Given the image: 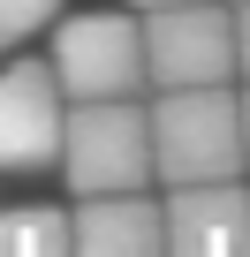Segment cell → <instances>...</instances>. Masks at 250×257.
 I'll use <instances>...</instances> for the list:
<instances>
[{
  "label": "cell",
  "instance_id": "cell-1",
  "mask_svg": "<svg viewBox=\"0 0 250 257\" xmlns=\"http://www.w3.org/2000/svg\"><path fill=\"white\" fill-rule=\"evenodd\" d=\"M152 128V182H220L242 174V106L227 83H175L144 106Z\"/></svg>",
  "mask_w": 250,
  "mask_h": 257
},
{
  "label": "cell",
  "instance_id": "cell-2",
  "mask_svg": "<svg viewBox=\"0 0 250 257\" xmlns=\"http://www.w3.org/2000/svg\"><path fill=\"white\" fill-rule=\"evenodd\" d=\"M76 197H106V189H144L152 182V128L137 91L129 98H76L61 113V159Z\"/></svg>",
  "mask_w": 250,
  "mask_h": 257
},
{
  "label": "cell",
  "instance_id": "cell-3",
  "mask_svg": "<svg viewBox=\"0 0 250 257\" xmlns=\"http://www.w3.org/2000/svg\"><path fill=\"white\" fill-rule=\"evenodd\" d=\"M61 31H53V53H46V68H53V83H61V98H129V91H144V31H137V16H53Z\"/></svg>",
  "mask_w": 250,
  "mask_h": 257
},
{
  "label": "cell",
  "instance_id": "cell-4",
  "mask_svg": "<svg viewBox=\"0 0 250 257\" xmlns=\"http://www.w3.org/2000/svg\"><path fill=\"white\" fill-rule=\"evenodd\" d=\"M144 83H227L235 76V16L220 0H175V8H144Z\"/></svg>",
  "mask_w": 250,
  "mask_h": 257
},
{
  "label": "cell",
  "instance_id": "cell-5",
  "mask_svg": "<svg viewBox=\"0 0 250 257\" xmlns=\"http://www.w3.org/2000/svg\"><path fill=\"white\" fill-rule=\"evenodd\" d=\"M61 83L46 61H8L0 68V174H38L61 159Z\"/></svg>",
  "mask_w": 250,
  "mask_h": 257
},
{
  "label": "cell",
  "instance_id": "cell-6",
  "mask_svg": "<svg viewBox=\"0 0 250 257\" xmlns=\"http://www.w3.org/2000/svg\"><path fill=\"white\" fill-rule=\"evenodd\" d=\"M159 227H167L175 257H242L250 249V189H242V174L175 182L159 197Z\"/></svg>",
  "mask_w": 250,
  "mask_h": 257
},
{
  "label": "cell",
  "instance_id": "cell-7",
  "mask_svg": "<svg viewBox=\"0 0 250 257\" xmlns=\"http://www.w3.org/2000/svg\"><path fill=\"white\" fill-rule=\"evenodd\" d=\"M68 227H76V249H84V257H152V249H167L159 197H144V189L84 197V204L68 212Z\"/></svg>",
  "mask_w": 250,
  "mask_h": 257
},
{
  "label": "cell",
  "instance_id": "cell-8",
  "mask_svg": "<svg viewBox=\"0 0 250 257\" xmlns=\"http://www.w3.org/2000/svg\"><path fill=\"white\" fill-rule=\"evenodd\" d=\"M76 227L61 204H8L0 212V257H68Z\"/></svg>",
  "mask_w": 250,
  "mask_h": 257
},
{
  "label": "cell",
  "instance_id": "cell-9",
  "mask_svg": "<svg viewBox=\"0 0 250 257\" xmlns=\"http://www.w3.org/2000/svg\"><path fill=\"white\" fill-rule=\"evenodd\" d=\"M53 16H61V0H0V61H8L23 38H38Z\"/></svg>",
  "mask_w": 250,
  "mask_h": 257
},
{
  "label": "cell",
  "instance_id": "cell-10",
  "mask_svg": "<svg viewBox=\"0 0 250 257\" xmlns=\"http://www.w3.org/2000/svg\"><path fill=\"white\" fill-rule=\"evenodd\" d=\"M235 68L250 76V0H235Z\"/></svg>",
  "mask_w": 250,
  "mask_h": 257
},
{
  "label": "cell",
  "instance_id": "cell-11",
  "mask_svg": "<svg viewBox=\"0 0 250 257\" xmlns=\"http://www.w3.org/2000/svg\"><path fill=\"white\" fill-rule=\"evenodd\" d=\"M235 106H242V174H250V91H242Z\"/></svg>",
  "mask_w": 250,
  "mask_h": 257
},
{
  "label": "cell",
  "instance_id": "cell-12",
  "mask_svg": "<svg viewBox=\"0 0 250 257\" xmlns=\"http://www.w3.org/2000/svg\"><path fill=\"white\" fill-rule=\"evenodd\" d=\"M137 8H175V0H137Z\"/></svg>",
  "mask_w": 250,
  "mask_h": 257
}]
</instances>
